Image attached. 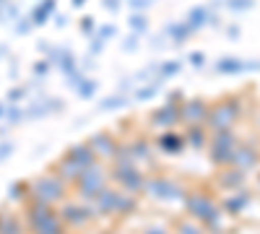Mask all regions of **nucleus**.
Listing matches in <instances>:
<instances>
[{
	"mask_svg": "<svg viewBox=\"0 0 260 234\" xmlns=\"http://www.w3.org/2000/svg\"><path fill=\"white\" fill-rule=\"evenodd\" d=\"M60 182H55L52 177H42V182H37V193L42 195V203H52L55 195H60Z\"/></svg>",
	"mask_w": 260,
	"mask_h": 234,
	"instance_id": "1",
	"label": "nucleus"
},
{
	"mask_svg": "<svg viewBox=\"0 0 260 234\" xmlns=\"http://www.w3.org/2000/svg\"><path fill=\"white\" fill-rule=\"evenodd\" d=\"M182 115H185V120H203V117H208V110H206V104L201 99H195V102L185 104Z\"/></svg>",
	"mask_w": 260,
	"mask_h": 234,
	"instance_id": "2",
	"label": "nucleus"
},
{
	"mask_svg": "<svg viewBox=\"0 0 260 234\" xmlns=\"http://www.w3.org/2000/svg\"><path fill=\"white\" fill-rule=\"evenodd\" d=\"M0 234H21V224L16 219H0Z\"/></svg>",
	"mask_w": 260,
	"mask_h": 234,
	"instance_id": "3",
	"label": "nucleus"
},
{
	"mask_svg": "<svg viewBox=\"0 0 260 234\" xmlns=\"http://www.w3.org/2000/svg\"><path fill=\"white\" fill-rule=\"evenodd\" d=\"M242 68H247V65H245V62H237V60H221L219 62V71H229V73H237Z\"/></svg>",
	"mask_w": 260,
	"mask_h": 234,
	"instance_id": "4",
	"label": "nucleus"
},
{
	"mask_svg": "<svg viewBox=\"0 0 260 234\" xmlns=\"http://www.w3.org/2000/svg\"><path fill=\"white\" fill-rule=\"evenodd\" d=\"M206 18H208L206 8H195V11L190 13V26H201V24H203Z\"/></svg>",
	"mask_w": 260,
	"mask_h": 234,
	"instance_id": "5",
	"label": "nucleus"
},
{
	"mask_svg": "<svg viewBox=\"0 0 260 234\" xmlns=\"http://www.w3.org/2000/svg\"><path fill=\"white\" fill-rule=\"evenodd\" d=\"M175 115H177V112L172 110V107H164V110H159V112H156L154 117H156L159 122H175V120H177Z\"/></svg>",
	"mask_w": 260,
	"mask_h": 234,
	"instance_id": "6",
	"label": "nucleus"
},
{
	"mask_svg": "<svg viewBox=\"0 0 260 234\" xmlns=\"http://www.w3.org/2000/svg\"><path fill=\"white\" fill-rule=\"evenodd\" d=\"M94 89H96V83H94V81H86L83 86H81V96H86V99H89V96L94 94Z\"/></svg>",
	"mask_w": 260,
	"mask_h": 234,
	"instance_id": "7",
	"label": "nucleus"
},
{
	"mask_svg": "<svg viewBox=\"0 0 260 234\" xmlns=\"http://www.w3.org/2000/svg\"><path fill=\"white\" fill-rule=\"evenodd\" d=\"M229 6L237 8V11H242V8H252V0H229Z\"/></svg>",
	"mask_w": 260,
	"mask_h": 234,
	"instance_id": "8",
	"label": "nucleus"
},
{
	"mask_svg": "<svg viewBox=\"0 0 260 234\" xmlns=\"http://www.w3.org/2000/svg\"><path fill=\"white\" fill-rule=\"evenodd\" d=\"M177 71H180V65H177V62H169V65H164V68H161V73H164L167 78H169L172 73H177Z\"/></svg>",
	"mask_w": 260,
	"mask_h": 234,
	"instance_id": "9",
	"label": "nucleus"
},
{
	"mask_svg": "<svg viewBox=\"0 0 260 234\" xmlns=\"http://www.w3.org/2000/svg\"><path fill=\"white\" fill-rule=\"evenodd\" d=\"M192 62H195V65H201V62H203V52H195L192 55Z\"/></svg>",
	"mask_w": 260,
	"mask_h": 234,
	"instance_id": "10",
	"label": "nucleus"
},
{
	"mask_svg": "<svg viewBox=\"0 0 260 234\" xmlns=\"http://www.w3.org/2000/svg\"><path fill=\"white\" fill-rule=\"evenodd\" d=\"M0 115H3V107H0Z\"/></svg>",
	"mask_w": 260,
	"mask_h": 234,
	"instance_id": "11",
	"label": "nucleus"
}]
</instances>
